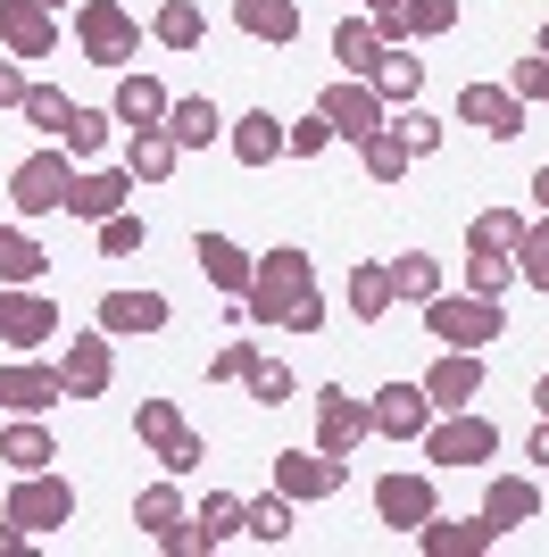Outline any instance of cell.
Segmentation results:
<instances>
[{
	"instance_id": "1",
	"label": "cell",
	"mask_w": 549,
	"mask_h": 557,
	"mask_svg": "<svg viewBox=\"0 0 549 557\" xmlns=\"http://www.w3.org/2000/svg\"><path fill=\"white\" fill-rule=\"evenodd\" d=\"M242 325H283V333H325V292L308 275V250H267L242 292Z\"/></svg>"
},
{
	"instance_id": "2",
	"label": "cell",
	"mask_w": 549,
	"mask_h": 557,
	"mask_svg": "<svg viewBox=\"0 0 549 557\" xmlns=\"http://www.w3.org/2000/svg\"><path fill=\"white\" fill-rule=\"evenodd\" d=\"M75 42H84L91 67H125V59L142 50V25L125 17L117 0H84V9H75Z\"/></svg>"
},
{
	"instance_id": "3",
	"label": "cell",
	"mask_w": 549,
	"mask_h": 557,
	"mask_svg": "<svg viewBox=\"0 0 549 557\" xmlns=\"http://www.w3.org/2000/svg\"><path fill=\"white\" fill-rule=\"evenodd\" d=\"M491 449H500V424L475 417V408H450L441 424H425V458L434 466H483Z\"/></svg>"
},
{
	"instance_id": "4",
	"label": "cell",
	"mask_w": 549,
	"mask_h": 557,
	"mask_svg": "<svg viewBox=\"0 0 549 557\" xmlns=\"http://www.w3.org/2000/svg\"><path fill=\"white\" fill-rule=\"evenodd\" d=\"M425 325H434L450 349H483V342H500L508 317H500V300H483V292H466V300H441L434 292V300H425Z\"/></svg>"
},
{
	"instance_id": "5",
	"label": "cell",
	"mask_w": 549,
	"mask_h": 557,
	"mask_svg": "<svg viewBox=\"0 0 549 557\" xmlns=\"http://www.w3.org/2000/svg\"><path fill=\"white\" fill-rule=\"evenodd\" d=\"M134 433H142L150 449H159V466H167V474H192V466L208 458V442H200V433H192V424L175 417V399H142Z\"/></svg>"
},
{
	"instance_id": "6",
	"label": "cell",
	"mask_w": 549,
	"mask_h": 557,
	"mask_svg": "<svg viewBox=\"0 0 549 557\" xmlns=\"http://www.w3.org/2000/svg\"><path fill=\"white\" fill-rule=\"evenodd\" d=\"M68 516H75V491L42 466V474H25V483L9 491V516H0V524H17V533H59Z\"/></svg>"
},
{
	"instance_id": "7",
	"label": "cell",
	"mask_w": 549,
	"mask_h": 557,
	"mask_svg": "<svg viewBox=\"0 0 549 557\" xmlns=\"http://www.w3.org/2000/svg\"><path fill=\"white\" fill-rule=\"evenodd\" d=\"M317 109L333 116V134H342V141H366V134H375V125H383V116H391V109H383V92H375L366 75H333Z\"/></svg>"
},
{
	"instance_id": "8",
	"label": "cell",
	"mask_w": 549,
	"mask_h": 557,
	"mask_svg": "<svg viewBox=\"0 0 549 557\" xmlns=\"http://www.w3.org/2000/svg\"><path fill=\"white\" fill-rule=\"evenodd\" d=\"M68 184H75L68 150H34V159L9 175V200H17L25 216H42V209H68Z\"/></svg>"
},
{
	"instance_id": "9",
	"label": "cell",
	"mask_w": 549,
	"mask_h": 557,
	"mask_svg": "<svg viewBox=\"0 0 549 557\" xmlns=\"http://www.w3.org/2000/svg\"><path fill=\"white\" fill-rule=\"evenodd\" d=\"M342 474H350V458H325V449H283V458H274V491H283V499H333V491H342Z\"/></svg>"
},
{
	"instance_id": "10",
	"label": "cell",
	"mask_w": 549,
	"mask_h": 557,
	"mask_svg": "<svg viewBox=\"0 0 549 557\" xmlns=\"http://www.w3.org/2000/svg\"><path fill=\"white\" fill-rule=\"evenodd\" d=\"M366 433H375V408H366V399H350L342 383H333V392L317 399V449H325V458H350Z\"/></svg>"
},
{
	"instance_id": "11",
	"label": "cell",
	"mask_w": 549,
	"mask_h": 557,
	"mask_svg": "<svg viewBox=\"0 0 549 557\" xmlns=\"http://www.w3.org/2000/svg\"><path fill=\"white\" fill-rule=\"evenodd\" d=\"M366 408H375V433H383V442H416V433L434 424V399H425V383H383Z\"/></svg>"
},
{
	"instance_id": "12",
	"label": "cell",
	"mask_w": 549,
	"mask_h": 557,
	"mask_svg": "<svg viewBox=\"0 0 549 557\" xmlns=\"http://www.w3.org/2000/svg\"><path fill=\"white\" fill-rule=\"evenodd\" d=\"M50 325H59V308H50L42 292H25V283L0 292V342H9V349H42Z\"/></svg>"
},
{
	"instance_id": "13",
	"label": "cell",
	"mask_w": 549,
	"mask_h": 557,
	"mask_svg": "<svg viewBox=\"0 0 549 557\" xmlns=\"http://www.w3.org/2000/svg\"><path fill=\"white\" fill-rule=\"evenodd\" d=\"M416 541H425V557H483L500 541V524H491V516H425Z\"/></svg>"
},
{
	"instance_id": "14",
	"label": "cell",
	"mask_w": 549,
	"mask_h": 557,
	"mask_svg": "<svg viewBox=\"0 0 549 557\" xmlns=\"http://www.w3.org/2000/svg\"><path fill=\"white\" fill-rule=\"evenodd\" d=\"M457 116L483 125L491 141H516V134H525V100L500 92V84H466V92H457Z\"/></svg>"
},
{
	"instance_id": "15",
	"label": "cell",
	"mask_w": 549,
	"mask_h": 557,
	"mask_svg": "<svg viewBox=\"0 0 549 557\" xmlns=\"http://www.w3.org/2000/svg\"><path fill=\"white\" fill-rule=\"evenodd\" d=\"M375 516H383L391 533H416L425 516H441L434 508V483H425V474H383V483H375Z\"/></svg>"
},
{
	"instance_id": "16",
	"label": "cell",
	"mask_w": 549,
	"mask_h": 557,
	"mask_svg": "<svg viewBox=\"0 0 549 557\" xmlns=\"http://www.w3.org/2000/svg\"><path fill=\"white\" fill-rule=\"evenodd\" d=\"M0 42L17 50V59H50V50H59V25H50L42 0H0Z\"/></svg>"
},
{
	"instance_id": "17",
	"label": "cell",
	"mask_w": 549,
	"mask_h": 557,
	"mask_svg": "<svg viewBox=\"0 0 549 557\" xmlns=\"http://www.w3.org/2000/svg\"><path fill=\"white\" fill-rule=\"evenodd\" d=\"M475 392H483V349H450V358L425 374V399H434L441 417H450V408H475Z\"/></svg>"
},
{
	"instance_id": "18",
	"label": "cell",
	"mask_w": 549,
	"mask_h": 557,
	"mask_svg": "<svg viewBox=\"0 0 549 557\" xmlns=\"http://www.w3.org/2000/svg\"><path fill=\"white\" fill-rule=\"evenodd\" d=\"M59 383H68V399H100L109 392V333H75L68 358H59Z\"/></svg>"
},
{
	"instance_id": "19",
	"label": "cell",
	"mask_w": 549,
	"mask_h": 557,
	"mask_svg": "<svg viewBox=\"0 0 549 557\" xmlns=\"http://www.w3.org/2000/svg\"><path fill=\"white\" fill-rule=\"evenodd\" d=\"M59 399H68L59 367H9L0 374V408H17V417H50Z\"/></svg>"
},
{
	"instance_id": "20",
	"label": "cell",
	"mask_w": 549,
	"mask_h": 557,
	"mask_svg": "<svg viewBox=\"0 0 549 557\" xmlns=\"http://www.w3.org/2000/svg\"><path fill=\"white\" fill-rule=\"evenodd\" d=\"M375 25H383V42H425L457 25V0H400V9H375Z\"/></svg>"
},
{
	"instance_id": "21",
	"label": "cell",
	"mask_w": 549,
	"mask_h": 557,
	"mask_svg": "<svg viewBox=\"0 0 549 557\" xmlns=\"http://www.w3.org/2000/svg\"><path fill=\"white\" fill-rule=\"evenodd\" d=\"M117 125H167V84L159 75H134V67H117Z\"/></svg>"
},
{
	"instance_id": "22",
	"label": "cell",
	"mask_w": 549,
	"mask_h": 557,
	"mask_svg": "<svg viewBox=\"0 0 549 557\" xmlns=\"http://www.w3.org/2000/svg\"><path fill=\"white\" fill-rule=\"evenodd\" d=\"M125 191H134V175H125V166H100V175H75V184H68V209L100 225V216L125 209Z\"/></svg>"
},
{
	"instance_id": "23",
	"label": "cell",
	"mask_w": 549,
	"mask_h": 557,
	"mask_svg": "<svg viewBox=\"0 0 549 557\" xmlns=\"http://www.w3.org/2000/svg\"><path fill=\"white\" fill-rule=\"evenodd\" d=\"M192 258H200V275L217 283V292H251V267H258V258L233 250L225 233H200V242H192Z\"/></svg>"
},
{
	"instance_id": "24",
	"label": "cell",
	"mask_w": 549,
	"mask_h": 557,
	"mask_svg": "<svg viewBox=\"0 0 549 557\" xmlns=\"http://www.w3.org/2000/svg\"><path fill=\"white\" fill-rule=\"evenodd\" d=\"M175 134H167V125H134V150H125V175H134V184H167V175H175Z\"/></svg>"
},
{
	"instance_id": "25",
	"label": "cell",
	"mask_w": 549,
	"mask_h": 557,
	"mask_svg": "<svg viewBox=\"0 0 549 557\" xmlns=\"http://www.w3.org/2000/svg\"><path fill=\"white\" fill-rule=\"evenodd\" d=\"M233 159H242V166H274V159H283V116H274V109L233 116Z\"/></svg>"
},
{
	"instance_id": "26",
	"label": "cell",
	"mask_w": 549,
	"mask_h": 557,
	"mask_svg": "<svg viewBox=\"0 0 549 557\" xmlns=\"http://www.w3.org/2000/svg\"><path fill=\"white\" fill-rule=\"evenodd\" d=\"M100 325L109 333H159L167 325V292H109V300H100Z\"/></svg>"
},
{
	"instance_id": "27",
	"label": "cell",
	"mask_w": 549,
	"mask_h": 557,
	"mask_svg": "<svg viewBox=\"0 0 549 557\" xmlns=\"http://www.w3.org/2000/svg\"><path fill=\"white\" fill-rule=\"evenodd\" d=\"M333 59H342V75H375V59H383V25H375V17H342V25H333Z\"/></svg>"
},
{
	"instance_id": "28",
	"label": "cell",
	"mask_w": 549,
	"mask_h": 557,
	"mask_svg": "<svg viewBox=\"0 0 549 557\" xmlns=\"http://www.w3.org/2000/svg\"><path fill=\"white\" fill-rule=\"evenodd\" d=\"M233 25H242L251 42H292L300 9H292V0H233Z\"/></svg>"
},
{
	"instance_id": "29",
	"label": "cell",
	"mask_w": 549,
	"mask_h": 557,
	"mask_svg": "<svg viewBox=\"0 0 549 557\" xmlns=\"http://www.w3.org/2000/svg\"><path fill=\"white\" fill-rule=\"evenodd\" d=\"M167 134H175V150H208L225 134V116H217V100H167Z\"/></svg>"
},
{
	"instance_id": "30",
	"label": "cell",
	"mask_w": 549,
	"mask_h": 557,
	"mask_svg": "<svg viewBox=\"0 0 549 557\" xmlns=\"http://www.w3.org/2000/svg\"><path fill=\"white\" fill-rule=\"evenodd\" d=\"M483 516H491V524H533V516H541V483H525V474H500V483H491V499H483Z\"/></svg>"
},
{
	"instance_id": "31",
	"label": "cell",
	"mask_w": 549,
	"mask_h": 557,
	"mask_svg": "<svg viewBox=\"0 0 549 557\" xmlns=\"http://www.w3.org/2000/svg\"><path fill=\"white\" fill-rule=\"evenodd\" d=\"M375 92H383V109L391 100H416V84H425V59H408V42H383V59H375V75H366Z\"/></svg>"
},
{
	"instance_id": "32",
	"label": "cell",
	"mask_w": 549,
	"mask_h": 557,
	"mask_svg": "<svg viewBox=\"0 0 549 557\" xmlns=\"http://www.w3.org/2000/svg\"><path fill=\"white\" fill-rule=\"evenodd\" d=\"M358 159H366V184H400V175H408V141L391 134V116L358 141Z\"/></svg>"
},
{
	"instance_id": "33",
	"label": "cell",
	"mask_w": 549,
	"mask_h": 557,
	"mask_svg": "<svg viewBox=\"0 0 549 557\" xmlns=\"http://www.w3.org/2000/svg\"><path fill=\"white\" fill-rule=\"evenodd\" d=\"M242 533L267 541V549H283V541H292V499H283V491H267V499H242Z\"/></svg>"
},
{
	"instance_id": "34",
	"label": "cell",
	"mask_w": 549,
	"mask_h": 557,
	"mask_svg": "<svg viewBox=\"0 0 549 557\" xmlns=\"http://www.w3.org/2000/svg\"><path fill=\"white\" fill-rule=\"evenodd\" d=\"M0 458L17 466V474H42L50 458H59V449H50V433H42V417H17L9 424V442H0Z\"/></svg>"
},
{
	"instance_id": "35",
	"label": "cell",
	"mask_w": 549,
	"mask_h": 557,
	"mask_svg": "<svg viewBox=\"0 0 549 557\" xmlns=\"http://www.w3.org/2000/svg\"><path fill=\"white\" fill-rule=\"evenodd\" d=\"M434 292H441V267L425 250H400V258H391V300H416V308H425Z\"/></svg>"
},
{
	"instance_id": "36",
	"label": "cell",
	"mask_w": 549,
	"mask_h": 557,
	"mask_svg": "<svg viewBox=\"0 0 549 557\" xmlns=\"http://www.w3.org/2000/svg\"><path fill=\"white\" fill-rule=\"evenodd\" d=\"M150 34H159L167 50H200V42H208V17L192 9V0H167L159 17H150Z\"/></svg>"
},
{
	"instance_id": "37",
	"label": "cell",
	"mask_w": 549,
	"mask_h": 557,
	"mask_svg": "<svg viewBox=\"0 0 549 557\" xmlns=\"http://www.w3.org/2000/svg\"><path fill=\"white\" fill-rule=\"evenodd\" d=\"M134 524H142L150 541H167V533L183 524V491H175V483H150V491L134 499Z\"/></svg>"
},
{
	"instance_id": "38",
	"label": "cell",
	"mask_w": 549,
	"mask_h": 557,
	"mask_svg": "<svg viewBox=\"0 0 549 557\" xmlns=\"http://www.w3.org/2000/svg\"><path fill=\"white\" fill-rule=\"evenodd\" d=\"M17 109H25V125H42V134L59 141V134H68V116H75V100L59 92V84H25V100H17Z\"/></svg>"
},
{
	"instance_id": "39",
	"label": "cell",
	"mask_w": 549,
	"mask_h": 557,
	"mask_svg": "<svg viewBox=\"0 0 549 557\" xmlns=\"http://www.w3.org/2000/svg\"><path fill=\"white\" fill-rule=\"evenodd\" d=\"M516 242H525V216H516V209H483L475 216V225H466V250H516Z\"/></svg>"
},
{
	"instance_id": "40",
	"label": "cell",
	"mask_w": 549,
	"mask_h": 557,
	"mask_svg": "<svg viewBox=\"0 0 549 557\" xmlns=\"http://www.w3.org/2000/svg\"><path fill=\"white\" fill-rule=\"evenodd\" d=\"M383 308H391V267H350V317L375 325Z\"/></svg>"
},
{
	"instance_id": "41",
	"label": "cell",
	"mask_w": 549,
	"mask_h": 557,
	"mask_svg": "<svg viewBox=\"0 0 549 557\" xmlns=\"http://www.w3.org/2000/svg\"><path fill=\"white\" fill-rule=\"evenodd\" d=\"M42 267H50V258H42L34 233H9V225H0V283H34Z\"/></svg>"
},
{
	"instance_id": "42",
	"label": "cell",
	"mask_w": 549,
	"mask_h": 557,
	"mask_svg": "<svg viewBox=\"0 0 549 557\" xmlns=\"http://www.w3.org/2000/svg\"><path fill=\"white\" fill-rule=\"evenodd\" d=\"M325 141H333V116H292V125H283V159H317Z\"/></svg>"
},
{
	"instance_id": "43",
	"label": "cell",
	"mask_w": 549,
	"mask_h": 557,
	"mask_svg": "<svg viewBox=\"0 0 549 557\" xmlns=\"http://www.w3.org/2000/svg\"><path fill=\"white\" fill-rule=\"evenodd\" d=\"M508 258H516V275H525L533 292H549V225H525V242H516Z\"/></svg>"
},
{
	"instance_id": "44",
	"label": "cell",
	"mask_w": 549,
	"mask_h": 557,
	"mask_svg": "<svg viewBox=\"0 0 549 557\" xmlns=\"http://www.w3.org/2000/svg\"><path fill=\"white\" fill-rule=\"evenodd\" d=\"M508 275H516V258H500V250H466V283H475L483 300H500Z\"/></svg>"
},
{
	"instance_id": "45",
	"label": "cell",
	"mask_w": 549,
	"mask_h": 557,
	"mask_svg": "<svg viewBox=\"0 0 549 557\" xmlns=\"http://www.w3.org/2000/svg\"><path fill=\"white\" fill-rule=\"evenodd\" d=\"M292 392H300V383H292V367H283V358H258V367H251V399H258V408H283Z\"/></svg>"
},
{
	"instance_id": "46",
	"label": "cell",
	"mask_w": 549,
	"mask_h": 557,
	"mask_svg": "<svg viewBox=\"0 0 549 557\" xmlns=\"http://www.w3.org/2000/svg\"><path fill=\"white\" fill-rule=\"evenodd\" d=\"M391 134L408 141V159H425V150H441V116H425V109L408 100V116H391Z\"/></svg>"
},
{
	"instance_id": "47",
	"label": "cell",
	"mask_w": 549,
	"mask_h": 557,
	"mask_svg": "<svg viewBox=\"0 0 549 557\" xmlns=\"http://www.w3.org/2000/svg\"><path fill=\"white\" fill-rule=\"evenodd\" d=\"M142 242H150V225H142V216H125V209L100 216V250H109V258H134Z\"/></svg>"
},
{
	"instance_id": "48",
	"label": "cell",
	"mask_w": 549,
	"mask_h": 557,
	"mask_svg": "<svg viewBox=\"0 0 549 557\" xmlns=\"http://www.w3.org/2000/svg\"><path fill=\"white\" fill-rule=\"evenodd\" d=\"M251 367H258V342H225L208 358V383H251Z\"/></svg>"
},
{
	"instance_id": "49",
	"label": "cell",
	"mask_w": 549,
	"mask_h": 557,
	"mask_svg": "<svg viewBox=\"0 0 549 557\" xmlns=\"http://www.w3.org/2000/svg\"><path fill=\"white\" fill-rule=\"evenodd\" d=\"M59 141H68L75 159H91V150L109 141V116H100V109H75V116H68V134H59Z\"/></svg>"
},
{
	"instance_id": "50",
	"label": "cell",
	"mask_w": 549,
	"mask_h": 557,
	"mask_svg": "<svg viewBox=\"0 0 549 557\" xmlns=\"http://www.w3.org/2000/svg\"><path fill=\"white\" fill-rule=\"evenodd\" d=\"M516 100H549V50H533V59H516V84H508Z\"/></svg>"
},
{
	"instance_id": "51",
	"label": "cell",
	"mask_w": 549,
	"mask_h": 557,
	"mask_svg": "<svg viewBox=\"0 0 549 557\" xmlns=\"http://www.w3.org/2000/svg\"><path fill=\"white\" fill-rule=\"evenodd\" d=\"M17 100H25V75L9 67V59H0V109H17Z\"/></svg>"
},
{
	"instance_id": "52",
	"label": "cell",
	"mask_w": 549,
	"mask_h": 557,
	"mask_svg": "<svg viewBox=\"0 0 549 557\" xmlns=\"http://www.w3.org/2000/svg\"><path fill=\"white\" fill-rule=\"evenodd\" d=\"M525 458H533V466H549V417L533 424V442H525Z\"/></svg>"
},
{
	"instance_id": "53",
	"label": "cell",
	"mask_w": 549,
	"mask_h": 557,
	"mask_svg": "<svg viewBox=\"0 0 549 557\" xmlns=\"http://www.w3.org/2000/svg\"><path fill=\"white\" fill-rule=\"evenodd\" d=\"M533 191H541V209H549V166H541V175H533Z\"/></svg>"
},
{
	"instance_id": "54",
	"label": "cell",
	"mask_w": 549,
	"mask_h": 557,
	"mask_svg": "<svg viewBox=\"0 0 549 557\" xmlns=\"http://www.w3.org/2000/svg\"><path fill=\"white\" fill-rule=\"evenodd\" d=\"M533 399H541V417H549V383H541V392H533Z\"/></svg>"
},
{
	"instance_id": "55",
	"label": "cell",
	"mask_w": 549,
	"mask_h": 557,
	"mask_svg": "<svg viewBox=\"0 0 549 557\" xmlns=\"http://www.w3.org/2000/svg\"><path fill=\"white\" fill-rule=\"evenodd\" d=\"M42 9H68V0H42Z\"/></svg>"
},
{
	"instance_id": "56",
	"label": "cell",
	"mask_w": 549,
	"mask_h": 557,
	"mask_svg": "<svg viewBox=\"0 0 549 557\" xmlns=\"http://www.w3.org/2000/svg\"><path fill=\"white\" fill-rule=\"evenodd\" d=\"M375 9H400V0H375Z\"/></svg>"
},
{
	"instance_id": "57",
	"label": "cell",
	"mask_w": 549,
	"mask_h": 557,
	"mask_svg": "<svg viewBox=\"0 0 549 557\" xmlns=\"http://www.w3.org/2000/svg\"><path fill=\"white\" fill-rule=\"evenodd\" d=\"M541 50H549V25H541Z\"/></svg>"
}]
</instances>
